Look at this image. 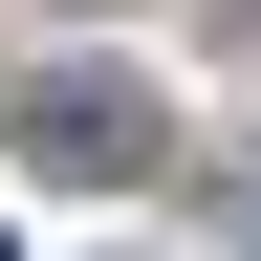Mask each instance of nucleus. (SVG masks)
Here are the masks:
<instances>
[{"label":"nucleus","mask_w":261,"mask_h":261,"mask_svg":"<svg viewBox=\"0 0 261 261\" xmlns=\"http://www.w3.org/2000/svg\"><path fill=\"white\" fill-rule=\"evenodd\" d=\"M22 152H44V174H152L174 130H152L130 65H44V87H22Z\"/></svg>","instance_id":"1"}]
</instances>
